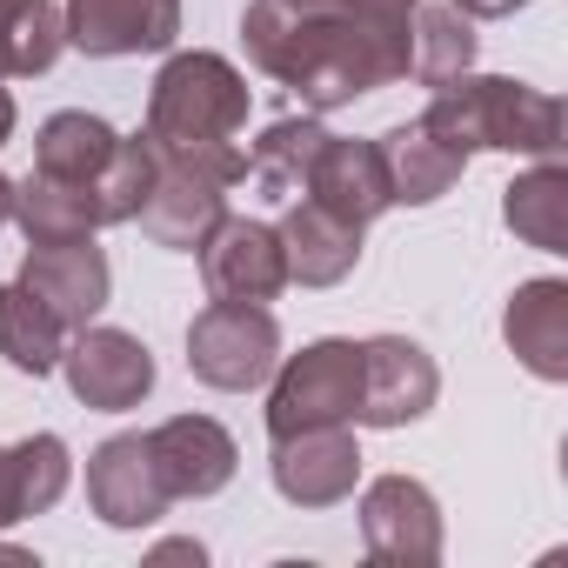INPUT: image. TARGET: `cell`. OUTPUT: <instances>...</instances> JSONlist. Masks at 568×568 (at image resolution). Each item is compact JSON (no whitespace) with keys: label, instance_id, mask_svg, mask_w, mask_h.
I'll return each instance as SVG.
<instances>
[{"label":"cell","instance_id":"1","mask_svg":"<svg viewBox=\"0 0 568 568\" xmlns=\"http://www.w3.org/2000/svg\"><path fill=\"white\" fill-rule=\"evenodd\" d=\"M241 48L308 114L355 108L362 94H382V88H395L408 74V28H382V21H368L355 8L295 14L288 0H247Z\"/></svg>","mask_w":568,"mask_h":568},{"label":"cell","instance_id":"2","mask_svg":"<svg viewBox=\"0 0 568 568\" xmlns=\"http://www.w3.org/2000/svg\"><path fill=\"white\" fill-rule=\"evenodd\" d=\"M422 128L442 134L455 154H528L548 161L561 154V101L548 88H528L515 74H455L435 88V101L422 108Z\"/></svg>","mask_w":568,"mask_h":568},{"label":"cell","instance_id":"3","mask_svg":"<svg viewBox=\"0 0 568 568\" xmlns=\"http://www.w3.org/2000/svg\"><path fill=\"white\" fill-rule=\"evenodd\" d=\"M247 74L227 54H168L154 88H148V141L154 148H234V134L247 128Z\"/></svg>","mask_w":568,"mask_h":568},{"label":"cell","instance_id":"4","mask_svg":"<svg viewBox=\"0 0 568 568\" xmlns=\"http://www.w3.org/2000/svg\"><path fill=\"white\" fill-rule=\"evenodd\" d=\"M241 181H247L241 148H154V187L134 221L154 247L194 254L214 234V221L227 214V187Z\"/></svg>","mask_w":568,"mask_h":568},{"label":"cell","instance_id":"5","mask_svg":"<svg viewBox=\"0 0 568 568\" xmlns=\"http://www.w3.org/2000/svg\"><path fill=\"white\" fill-rule=\"evenodd\" d=\"M267 442L274 435H295V428H335V422H355V402H362V342H308L302 355L274 362L267 375Z\"/></svg>","mask_w":568,"mask_h":568},{"label":"cell","instance_id":"6","mask_svg":"<svg viewBox=\"0 0 568 568\" xmlns=\"http://www.w3.org/2000/svg\"><path fill=\"white\" fill-rule=\"evenodd\" d=\"M281 362V322L261 302H207L187 322V368L221 395H247Z\"/></svg>","mask_w":568,"mask_h":568},{"label":"cell","instance_id":"7","mask_svg":"<svg viewBox=\"0 0 568 568\" xmlns=\"http://www.w3.org/2000/svg\"><path fill=\"white\" fill-rule=\"evenodd\" d=\"M61 375H68L74 402L94 408V415H128V408H141L154 395V355H148V342L128 335V328H101V322H88V328L68 335Z\"/></svg>","mask_w":568,"mask_h":568},{"label":"cell","instance_id":"8","mask_svg":"<svg viewBox=\"0 0 568 568\" xmlns=\"http://www.w3.org/2000/svg\"><path fill=\"white\" fill-rule=\"evenodd\" d=\"M362 548L382 568H435L442 561V501L415 475H375L362 488Z\"/></svg>","mask_w":568,"mask_h":568},{"label":"cell","instance_id":"9","mask_svg":"<svg viewBox=\"0 0 568 568\" xmlns=\"http://www.w3.org/2000/svg\"><path fill=\"white\" fill-rule=\"evenodd\" d=\"M267 475H274V495L288 508H342L355 495V481H362V442H355L348 422L274 435Z\"/></svg>","mask_w":568,"mask_h":568},{"label":"cell","instance_id":"10","mask_svg":"<svg viewBox=\"0 0 568 568\" xmlns=\"http://www.w3.org/2000/svg\"><path fill=\"white\" fill-rule=\"evenodd\" d=\"M201 281L214 302H281L288 288V254H281L274 221L254 214H221L214 234L201 241Z\"/></svg>","mask_w":568,"mask_h":568},{"label":"cell","instance_id":"11","mask_svg":"<svg viewBox=\"0 0 568 568\" xmlns=\"http://www.w3.org/2000/svg\"><path fill=\"white\" fill-rule=\"evenodd\" d=\"M435 395H442V368L422 342H408V335L362 342V402H355L362 428H408L435 408Z\"/></svg>","mask_w":568,"mask_h":568},{"label":"cell","instance_id":"12","mask_svg":"<svg viewBox=\"0 0 568 568\" xmlns=\"http://www.w3.org/2000/svg\"><path fill=\"white\" fill-rule=\"evenodd\" d=\"M14 281H21L28 295H41V302L68 322V335L88 328V322H101V308H108V295H114V267H108V254L94 247V234H74V241H28V261H21Z\"/></svg>","mask_w":568,"mask_h":568},{"label":"cell","instance_id":"13","mask_svg":"<svg viewBox=\"0 0 568 568\" xmlns=\"http://www.w3.org/2000/svg\"><path fill=\"white\" fill-rule=\"evenodd\" d=\"M61 28L68 48H81L88 61L168 54L181 41V0H68Z\"/></svg>","mask_w":568,"mask_h":568},{"label":"cell","instance_id":"14","mask_svg":"<svg viewBox=\"0 0 568 568\" xmlns=\"http://www.w3.org/2000/svg\"><path fill=\"white\" fill-rule=\"evenodd\" d=\"M148 455H154V475H161L168 501H207L241 468L234 435L214 415H174V422L148 428Z\"/></svg>","mask_w":568,"mask_h":568},{"label":"cell","instance_id":"15","mask_svg":"<svg viewBox=\"0 0 568 568\" xmlns=\"http://www.w3.org/2000/svg\"><path fill=\"white\" fill-rule=\"evenodd\" d=\"M88 508L108 528H154L174 508L168 488H161V475H154L148 435H108L88 455Z\"/></svg>","mask_w":568,"mask_h":568},{"label":"cell","instance_id":"16","mask_svg":"<svg viewBox=\"0 0 568 568\" xmlns=\"http://www.w3.org/2000/svg\"><path fill=\"white\" fill-rule=\"evenodd\" d=\"M501 342L535 382H548V388L568 382V281L561 274H535L508 295Z\"/></svg>","mask_w":568,"mask_h":568},{"label":"cell","instance_id":"17","mask_svg":"<svg viewBox=\"0 0 568 568\" xmlns=\"http://www.w3.org/2000/svg\"><path fill=\"white\" fill-rule=\"evenodd\" d=\"M274 234H281V254H288V281H302V288H335V281H348L362 267V234L368 227H355V221H342V214H328L322 201L302 194V201L281 207Z\"/></svg>","mask_w":568,"mask_h":568},{"label":"cell","instance_id":"18","mask_svg":"<svg viewBox=\"0 0 568 568\" xmlns=\"http://www.w3.org/2000/svg\"><path fill=\"white\" fill-rule=\"evenodd\" d=\"M308 201H322L328 214H342V221H355V227L382 221V214L395 207L382 148H375V141H342V134H328L322 154H315V174H308Z\"/></svg>","mask_w":568,"mask_h":568},{"label":"cell","instance_id":"19","mask_svg":"<svg viewBox=\"0 0 568 568\" xmlns=\"http://www.w3.org/2000/svg\"><path fill=\"white\" fill-rule=\"evenodd\" d=\"M375 148H382V168H388V194H395V207H428V201H442V194L468 174V154H455V148H448L442 134H428L422 121L375 134Z\"/></svg>","mask_w":568,"mask_h":568},{"label":"cell","instance_id":"20","mask_svg":"<svg viewBox=\"0 0 568 568\" xmlns=\"http://www.w3.org/2000/svg\"><path fill=\"white\" fill-rule=\"evenodd\" d=\"M74 481V455L61 435H28L14 448H0V528L48 515Z\"/></svg>","mask_w":568,"mask_h":568},{"label":"cell","instance_id":"21","mask_svg":"<svg viewBox=\"0 0 568 568\" xmlns=\"http://www.w3.org/2000/svg\"><path fill=\"white\" fill-rule=\"evenodd\" d=\"M114 148H121V134H114L101 114L61 108V114H48L41 134H34V168L54 174V181H81V187L101 194V174H108ZM101 207H108V194H101ZM108 227H114V221H108Z\"/></svg>","mask_w":568,"mask_h":568},{"label":"cell","instance_id":"22","mask_svg":"<svg viewBox=\"0 0 568 568\" xmlns=\"http://www.w3.org/2000/svg\"><path fill=\"white\" fill-rule=\"evenodd\" d=\"M328 128L315 114H288V121H267L254 154H247V181L261 187V201L274 207H288L308 194V174H315V154H322Z\"/></svg>","mask_w":568,"mask_h":568},{"label":"cell","instance_id":"23","mask_svg":"<svg viewBox=\"0 0 568 568\" xmlns=\"http://www.w3.org/2000/svg\"><path fill=\"white\" fill-rule=\"evenodd\" d=\"M501 221L515 241H528L541 254H568V168L548 154L528 174H515L501 187Z\"/></svg>","mask_w":568,"mask_h":568},{"label":"cell","instance_id":"24","mask_svg":"<svg viewBox=\"0 0 568 568\" xmlns=\"http://www.w3.org/2000/svg\"><path fill=\"white\" fill-rule=\"evenodd\" d=\"M61 348H68V322L41 295H28L21 281H0V362L41 382L61 368Z\"/></svg>","mask_w":568,"mask_h":568},{"label":"cell","instance_id":"25","mask_svg":"<svg viewBox=\"0 0 568 568\" xmlns=\"http://www.w3.org/2000/svg\"><path fill=\"white\" fill-rule=\"evenodd\" d=\"M475 48H481V34H475V21L455 8V0L448 8H415V21H408V74L422 88H442V81L468 74Z\"/></svg>","mask_w":568,"mask_h":568},{"label":"cell","instance_id":"26","mask_svg":"<svg viewBox=\"0 0 568 568\" xmlns=\"http://www.w3.org/2000/svg\"><path fill=\"white\" fill-rule=\"evenodd\" d=\"M68 48V28H61V8L54 0H28L21 21L8 28V81H34L61 61Z\"/></svg>","mask_w":568,"mask_h":568},{"label":"cell","instance_id":"27","mask_svg":"<svg viewBox=\"0 0 568 568\" xmlns=\"http://www.w3.org/2000/svg\"><path fill=\"white\" fill-rule=\"evenodd\" d=\"M154 561H207V548H201V541H161Z\"/></svg>","mask_w":568,"mask_h":568},{"label":"cell","instance_id":"28","mask_svg":"<svg viewBox=\"0 0 568 568\" xmlns=\"http://www.w3.org/2000/svg\"><path fill=\"white\" fill-rule=\"evenodd\" d=\"M14 121H21V114H14V94H8V81H0V148L14 141Z\"/></svg>","mask_w":568,"mask_h":568},{"label":"cell","instance_id":"29","mask_svg":"<svg viewBox=\"0 0 568 568\" xmlns=\"http://www.w3.org/2000/svg\"><path fill=\"white\" fill-rule=\"evenodd\" d=\"M288 8H295V14H342L348 0H288Z\"/></svg>","mask_w":568,"mask_h":568},{"label":"cell","instance_id":"30","mask_svg":"<svg viewBox=\"0 0 568 568\" xmlns=\"http://www.w3.org/2000/svg\"><path fill=\"white\" fill-rule=\"evenodd\" d=\"M8 221H14V181L0 174V227H8Z\"/></svg>","mask_w":568,"mask_h":568},{"label":"cell","instance_id":"31","mask_svg":"<svg viewBox=\"0 0 568 568\" xmlns=\"http://www.w3.org/2000/svg\"><path fill=\"white\" fill-rule=\"evenodd\" d=\"M0 81H8V48H0Z\"/></svg>","mask_w":568,"mask_h":568},{"label":"cell","instance_id":"32","mask_svg":"<svg viewBox=\"0 0 568 568\" xmlns=\"http://www.w3.org/2000/svg\"><path fill=\"white\" fill-rule=\"evenodd\" d=\"M515 8H528V0H515Z\"/></svg>","mask_w":568,"mask_h":568}]
</instances>
